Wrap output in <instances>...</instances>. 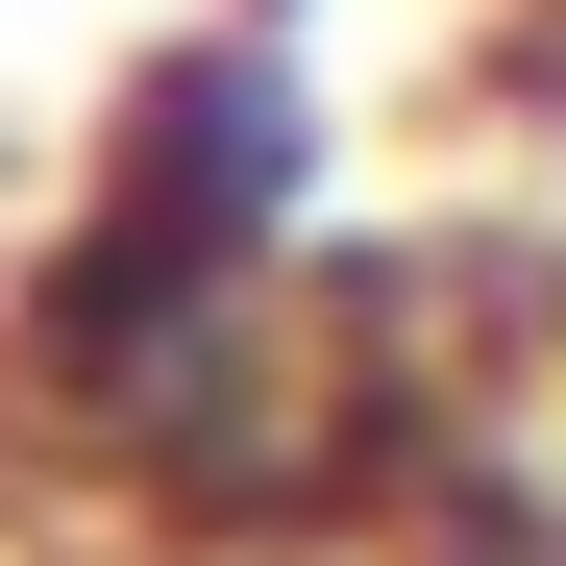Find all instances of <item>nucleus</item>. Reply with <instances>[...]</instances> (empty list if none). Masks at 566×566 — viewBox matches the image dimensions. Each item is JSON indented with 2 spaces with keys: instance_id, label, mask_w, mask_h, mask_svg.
I'll list each match as a JSON object with an SVG mask.
<instances>
[{
  "instance_id": "nucleus-1",
  "label": "nucleus",
  "mask_w": 566,
  "mask_h": 566,
  "mask_svg": "<svg viewBox=\"0 0 566 566\" xmlns=\"http://www.w3.org/2000/svg\"><path fill=\"white\" fill-rule=\"evenodd\" d=\"M542 50H566V0H542Z\"/></svg>"
}]
</instances>
